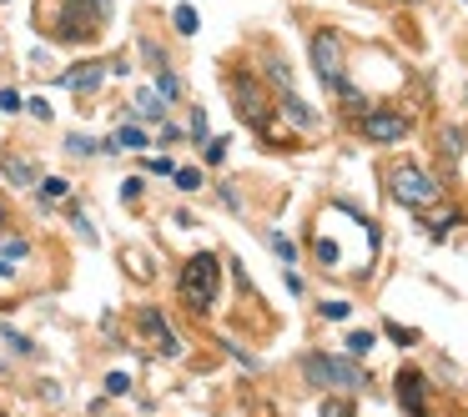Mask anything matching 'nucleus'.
Returning <instances> with one entry per match:
<instances>
[{
	"mask_svg": "<svg viewBox=\"0 0 468 417\" xmlns=\"http://www.w3.org/2000/svg\"><path fill=\"white\" fill-rule=\"evenodd\" d=\"M217 287H222V266L211 252H197L181 266V302L186 312H211L217 307Z\"/></svg>",
	"mask_w": 468,
	"mask_h": 417,
	"instance_id": "obj_1",
	"label": "nucleus"
},
{
	"mask_svg": "<svg viewBox=\"0 0 468 417\" xmlns=\"http://www.w3.org/2000/svg\"><path fill=\"white\" fill-rule=\"evenodd\" d=\"M302 377L312 387H337V392H363L368 387V372L357 362H343V357H317V352H307L302 357Z\"/></svg>",
	"mask_w": 468,
	"mask_h": 417,
	"instance_id": "obj_2",
	"label": "nucleus"
},
{
	"mask_svg": "<svg viewBox=\"0 0 468 417\" xmlns=\"http://www.w3.org/2000/svg\"><path fill=\"white\" fill-rule=\"evenodd\" d=\"M388 186H393V201L413 206V212H428V206L443 196L438 176H428L423 166H393V171H388Z\"/></svg>",
	"mask_w": 468,
	"mask_h": 417,
	"instance_id": "obj_3",
	"label": "nucleus"
},
{
	"mask_svg": "<svg viewBox=\"0 0 468 417\" xmlns=\"http://www.w3.org/2000/svg\"><path fill=\"white\" fill-rule=\"evenodd\" d=\"M312 71H317V80H323V86L328 91H337V86H343V40H337V31H317L312 35Z\"/></svg>",
	"mask_w": 468,
	"mask_h": 417,
	"instance_id": "obj_4",
	"label": "nucleus"
},
{
	"mask_svg": "<svg viewBox=\"0 0 468 417\" xmlns=\"http://www.w3.org/2000/svg\"><path fill=\"white\" fill-rule=\"evenodd\" d=\"M227 86H232V101H237L232 111H237L252 131H267V116H272V106H267V96H262V86H257V80H252V76H232Z\"/></svg>",
	"mask_w": 468,
	"mask_h": 417,
	"instance_id": "obj_5",
	"label": "nucleus"
},
{
	"mask_svg": "<svg viewBox=\"0 0 468 417\" xmlns=\"http://www.w3.org/2000/svg\"><path fill=\"white\" fill-rule=\"evenodd\" d=\"M363 136L368 141H378V146H393V141H403L408 136V116H398V111H363Z\"/></svg>",
	"mask_w": 468,
	"mask_h": 417,
	"instance_id": "obj_6",
	"label": "nucleus"
},
{
	"mask_svg": "<svg viewBox=\"0 0 468 417\" xmlns=\"http://www.w3.org/2000/svg\"><path fill=\"white\" fill-rule=\"evenodd\" d=\"M398 407L408 412V417L428 412V382H423L418 367H403V372H398Z\"/></svg>",
	"mask_w": 468,
	"mask_h": 417,
	"instance_id": "obj_7",
	"label": "nucleus"
},
{
	"mask_svg": "<svg viewBox=\"0 0 468 417\" xmlns=\"http://www.w3.org/2000/svg\"><path fill=\"white\" fill-rule=\"evenodd\" d=\"M136 322H141V332H146V337L156 342V352H161V357H181V342H177V332L166 327V317H161L156 307H141V312H136Z\"/></svg>",
	"mask_w": 468,
	"mask_h": 417,
	"instance_id": "obj_8",
	"label": "nucleus"
},
{
	"mask_svg": "<svg viewBox=\"0 0 468 417\" xmlns=\"http://www.w3.org/2000/svg\"><path fill=\"white\" fill-rule=\"evenodd\" d=\"M106 76H111V60H91V66H76V71H66V76H60V86H66V91H76V96H91Z\"/></svg>",
	"mask_w": 468,
	"mask_h": 417,
	"instance_id": "obj_9",
	"label": "nucleus"
},
{
	"mask_svg": "<svg viewBox=\"0 0 468 417\" xmlns=\"http://www.w3.org/2000/svg\"><path fill=\"white\" fill-rule=\"evenodd\" d=\"M277 111L292 121L297 131H317V111H312V106H307V101L297 96V91H282V106H277Z\"/></svg>",
	"mask_w": 468,
	"mask_h": 417,
	"instance_id": "obj_10",
	"label": "nucleus"
},
{
	"mask_svg": "<svg viewBox=\"0 0 468 417\" xmlns=\"http://www.w3.org/2000/svg\"><path fill=\"white\" fill-rule=\"evenodd\" d=\"M146 146V131L141 126H116L111 141H106V151H141Z\"/></svg>",
	"mask_w": 468,
	"mask_h": 417,
	"instance_id": "obj_11",
	"label": "nucleus"
},
{
	"mask_svg": "<svg viewBox=\"0 0 468 417\" xmlns=\"http://www.w3.org/2000/svg\"><path fill=\"white\" fill-rule=\"evenodd\" d=\"M136 116H141V121H161V116H166V101H161L156 91H141V96H136Z\"/></svg>",
	"mask_w": 468,
	"mask_h": 417,
	"instance_id": "obj_12",
	"label": "nucleus"
},
{
	"mask_svg": "<svg viewBox=\"0 0 468 417\" xmlns=\"http://www.w3.org/2000/svg\"><path fill=\"white\" fill-rule=\"evenodd\" d=\"M6 176H10V186H31L35 181V166H26L20 156H6Z\"/></svg>",
	"mask_w": 468,
	"mask_h": 417,
	"instance_id": "obj_13",
	"label": "nucleus"
},
{
	"mask_svg": "<svg viewBox=\"0 0 468 417\" xmlns=\"http://www.w3.org/2000/svg\"><path fill=\"white\" fill-rule=\"evenodd\" d=\"M343 347H348V357H368V352L378 347V337H373V332H348Z\"/></svg>",
	"mask_w": 468,
	"mask_h": 417,
	"instance_id": "obj_14",
	"label": "nucleus"
},
{
	"mask_svg": "<svg viewBox=\"0 0 468 417\" xmlns=\"http://www.w3.org/2000/svg\"><path fill=\"white\" fill-rule=\"evenodd\" d=\"M172 26H177L181 35H197L202 20H197V10H191V6H177V10H172Z\"/></svg>",
	"mask_w": 468,
	"mask_h": 417,
	"instance_id": "obj_15",
	"label": "nucleus"
},
{
	"mask_svg": "<svg viewBox=\"0 0 468 417\" xmlns=\"http://www.w3.org/2000/svg\"><path fill=\"white\" fill-rule=\"evenodd\" d=\"M156 96H161V101H177V96H181V80L166 71V66L156 71Z\"/></svg>",
	"mask_w": 468,
	"mask_h": 417,
	"instance_id": "obj_16",
	"label": "nucleus"
},
{
	"mask_svg": "<svg viewBox=\"0 0 468 417\" xmlns=\"http://www.w3.org/2000/svg\"><path fill=\"white\" fill-rule=\"evenodd\" d=\"M66 151H71V156H96L101 146H96L91 136H81V131H71V136H66Z\"/></svg>",
	"mask_w": 468,
	"mask_h": 417,
	"instance_id": "obj_17",
	"label": "nucleus"
},
{
	"mask_svg": "<svg viewBox=\"0 0 468 417\" xmlns=\"http://www.w3.org/2000/svg\"><path fill=\"white\" fill-rule=\"evenodd\" d=\"M177 176V192H197V186H202V171H197V166H181V171H172Z\"/></svg>",
	"mask_w": 468,
	"mask_h": 417,
	"instance_id": "obj_18",
	"label": "nucleus"
},
{
	"mask_svg": "<svg viewBox=\"0 0 468 417\" xmlns=\"http://www.w3.org/2000/svg\"><path fill=\"white\" fill-rule=\"evenodd\" d=\"M66 192H71V181H60V176H46V181H40V196H46V201H60Z\"/></svg>",
	"mask_w": 468,
	"mask_h": 417,
	"instance_id": "obj_19",
	"label": "nucleus"
},
{
	"mask_svg": "<svg viewBox=\"0 0 468 417\" xmlns=\"http://www.w3.org/2000/svg\"><path fill=\"white\" fill-rule=\"evenodd\" d=\"M317 312H323L328 322H348V312H353V307H348L343 297H332V302H323V307H317Z\"/></svg>",
	"mask_w": 468,
	"mask_h": 417,
	"instance_id": "obj_20",
	"label": "nucleus"
},
{
	"mask_svg": "<svg viewBox=\"0 0 468 417\" xmlns=\"http://www.w3.org/2000/svg\"><path fill=\"white\" fill-rule=\"evenodd\" d=\"M267 241H272V252H277V257H282V262H287V266H292V262H297V246H292V241H287V237H282V232H272V237H267Z\"/></svg>",
	"mask_w": 468,
	"mask_h": 417,
	"instance_id": "obj_21",
	"label": "nucleus"
},
{
	"mask_svg": "<svg viewBox=\"0 0 468 417\" xmlns=\"http://www.w3.org/2000/svg\"><path fill=\"white\" fill-rule=\"evenodd\" d=\"M106 392H111V398H126V392H131V377H126V372H111V377H106Z\"/></svg>",
	"mask_w": 468,
	"mask_h": 417,
	"instance_id": "obj_22",
	"label": "nucleus"
},
{
	"mask_svg": "<svg viewBox=\"0 0 468 417\" xmlns=\"http://www.w3.org/2000/svg\"><path fill=\"white\" fill-rule=\"evenodd\" d=\"M267 76H272V80H277V86H282V91H292V71L282 66V60H267Z\"/></svg>",
	"mask_w": 468,
	"mask_h": 417,
	"instance_id": "obj_23",
	"label": "nucleus"
},
{
	"mask_svg": "<svg viewBox=\"0 0 468 417\" xmlns=\"http://www.w3.org/2000/svg\"><path fill=\"white\" fill-rule=\"evenodd\" d=\"M388 337H393L398 347H413V342H418V332H408V327H398V322H388Z\"/></svg>",
	"mask_w": 468,
	"mask_h": 417,
	"instance_id": "obj_24",
	"label": "nucleus"
},
{
	"mask_svg": "<svg viewBox=\"0 0 468 417\" xmlns=\"http://www.w3.org/2000/svg\"><path fill=\"white\" fill-rule=\"evenodd\" d=\"M146 171H152V176H172V171H177V166H172V161H166V156H146Z\"/></svg>",
	"mask_w": 468,
	"mask_h": 417,
	"instance_id": "obj_25",
	"label": "nucleus"
},
{
	"mask_svg": "<svg viewBox=\"0 0 468 417\" xmlns=\"http://www.w3.org/2000/svg\"><path fill=\"white\" fill-rule=\"evenodd\" d=\"M323 417H353V407H348L343 398H328V402H323Z\"/></svg>",
	"mask_w": 468,
	"mask_h": 417,
	"instance_id": "obj_26",
	"label": "nucleus"
},
{
	"mask_svg": "<svg viewBox=\"0 0 468 417\" xmlns=\"http://www.w3.org/2000/svg\"><path fill=\"white\" fill-rule=\"evenodd\" d=\"M207 161H211V166H222V161H227V141H222V136H217V141H207Z\"/></svg>",
	"mask_w": 468,
	"mask_h": 417,
	"instance_id": "obj_27",
	"label": "nucleus"
},
{
	"mask_svg": "<svg viewBox=\"0 0 468 417\" xmlns=\"http://www.w3.org/2000/svg\"><path fill=\"white\" fill-rule=\"evenodd\" d=\"M6 342L20 352V357H31V352H35V342H31V337H20V332H6Z\"/></svg>",
	"mask_w": 468,
	"mask_h": 417,
	"instance_id": "obj_28",
	"label": "nucleus"
},
{
	"mask_svg": "<svg viewBox=\"0 0 468 417\" xmlns=\"http://www.w3.org/2000/svg\"><path fill=\"white\" fill-rule=\"evenodd\" d=\"M443 151L458 156V151H463V131H443Z\"/></svg>",
	"mask_w": 468,
	"mask_h": 417,
	"instance_id": "obj_29",
	"label": "nucleus"
},
{
	"mask_svg": "<svg viewBox=\"0 0 468 417\" xmlns=\"http://www.w3.org/2000/svg\"><path fill=\"white\" fill-rule=\"evenodd\" d=\"M449 226H458V212H449V216H438V221H433V237H449Z\"/></svg>",
	"mask_w": 468,
	"mask_h": 417,
	"instance_id": "obj_30",
	"label": "nucleus"
},
{
	"mask_svg": "<svg viewBox=\"0 0 468 417\" xmlns=\"http://www.w3.org/2000/svg\"><path fill=\"white\" fill-rule=\"evenodd\" d=\"M26 106H31V116H35V121H51V106H46L40 96H35V101H26Z\"/></svg>",
	"mask_w": 468,
	"mask_h": 417,
	"instance_id": "obj_31",
	"label": "nucleus"
},
{
	"mask_svg": "<svg viewBox=\"0 0 468 417\" xmlns=\"http://www.w3.org/2000/svg\"><path fill=\"white\" fill-rule=\"evenodd\" d=\"M121 196H126V201H141V176L126 181V186H121Z\"/></svg>",
	"mask_w": 468,
	"mask_h": 417,
	"instance_id": "obj_32",
	"label": "nucleus"
},
{
	"mask_svg": "<svg viewBox=\"0 0 468 417\" xmlns=\"http://www.w3.org/2000/svg\"><path fill=\"white\" fill-rule=\"evenodd\" d=\"M0 111H6V116L20 111V96H15V91H0Z\"/></svg>",
	"mask_w": 468,
	"mask_h": 417,
	"instance_id": "obj_33",
	"label": "nucleus"
},
{
	"mask_svg": "<svg viewBox=\"0 0 468 417\" xmlns=\"http://www.w3.org/2000/svg\"><path fill=\"white\" fill-rule=\"evenodd\" d=\"M0 252H6V257H26V241L10 237V241H0Z\"/></svg>",
	"mask_w": 468,
	"mask_h": 417,
	"instance_id": "obj_34",
	"label": "nucleus"
},
{
	"mask_svg": "<svg viewBox=\"0 0 468 417\" xmlns=\"http://www.w3.org/2000/svg\"><path fill=\"white\" fill-rule=\"evenodd\" d=\"M191 136H197V141H207V116H202V111L191 116Z\"/></svg>",
	"mask_w": 468,
	"mask_h": 417,
	"instance_id": "obj_35",
	"label": "nucleus"
},
{
	"mask_svg": "<svg viewBox=\"0 0 468 417\" xmlns=\"http://www.w3.org/2000/svg\"><path fill=\"white\" fill-rule=\"evenodd\" d=\"M10 277H15V266H10L6 257H0V282H10Z\"/></svg>",
	"mask_w": 468,
	"mask_h": 417,
	"instance_id": "obj_36",
	"label": "nucleus"
},
{
	"mask_svg": "<svg viewBox=\"0 0 468 417\" xmlns=\"http://www.w3.org/2000/svg\"><path fill=\"white\" fill-rule=\"evenodd\" d=\"M0 226H6V206H0Z\"/></svg>",
	"mask_w": 468,
	"mask_h": 417,
	"instance_id": "obj_37",
	"label": "nucleus"
}]
</instances>
